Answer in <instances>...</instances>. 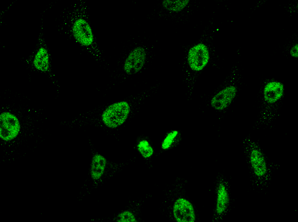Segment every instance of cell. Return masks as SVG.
<instances>
[{
	"instance_id": "1",
	"label": "cell",
	"mask_w": 298,
	"mask_h": 222,
	"mask_svg": "<svg viewBox=\"0 0 298 222\" xmlns=\"http://www.w3.org/2000/svg\"><path fill=\"white\" fill-rule=\"evenodd\" d=\"M67 23L74 40L90 53H99V48L89 24L86 7L81 2L75 4L70 11Z\"/></svg>"
},
{
	"instance_id": "2",
	"label": "cell",
	"mask_w": 298,
	"mask_h": 222,
	"mask_svg": "<svg viewBox=\"0 0 298 222\" xmlns=\"http://www.w3.org/2000/svg\"><path fill=\"white\" fill-rule=\"evenodd\" d=\"M248 160L252 177L260 186L266 185L270 178V172L264 154L254 143H250Z\"/></svg>"
},
{
	"instance_id": "3",
	"label": "cell",
	"mask_w": 298,
	"mask_h": 222,
	"mask_svg": "<svg viewBox=\"0 0 298 222\" xmlns=\"http://www.w3.org/2000/svg\"><path fill=\"white\" fill-rule=\"evenodd\" d=\"M230 196L227 181L224 177L218 179L216 187V202L213 215L214 222H220L228 212Z\"/></svg>"
},
{
	"instance_id": "4",
	"label": "cell",
	"mask_w": 298,
	"mask_h": 222,
	"mask_svg": "<svg viewBox=\"0 0 298 222\" xmlns=\"http://www.w3.org/2000/svg\"><path fill=\"white\" fill-rule=\"evenodd\" d=\"M130 112L129 104L125 101L114 103L108 106L102 114L104 124L110 128H115L123 124Z\"/></svg>"
},
{
	"instance_id": "5",
	"label": "cell",
	"mask_w": 298,
	"mask_h": 222,
	"mask_svg": "<svg viewBox=\"0 0 298 222\" xmlns=\"http://www.w3.org/2000/svg\"><path fill=\"white\" fill-rule=\"evenodd\" d=\"M209 58L207 47L203 43H199L189 49L187 55V62L192 70L199 72L202 70L207 65Z\"/></svg>"
},
{
	"instance_id": "6",
	"label": "cell",
	"mask_w": 298,
	"mask_h": 222,
	"mask_svg": "<svg viewBox=\"0 0 298 222\" xmlns=\"http://www.w3.org/2000/svg\"><path fill=\"white\" fill-rule=\"evenodd\" d=\"M20 124L17 117L9 112L0 115V137L5 141H9L17 137L20 131Z\"/></svg>"
},
{
	"instance_id": "7",
	"label": "cell",
	"mask_w": 298,
	"mask_h": 222,
	"mask_svg": "<svg viewBox=\"0 0 298 222\" xmlns=\"http://www.w3.org/2000/svg\"><path fill=\"white\" fill-rule=\"evenodd\" d=\"M147 52L143 46H137L132 49L126 58L124 64V71L128 75L140 72L146 60Z\"/></svg>"
},
{
	"instance_id": "8",
	"label": "cell",
	"mask_w": 298,
	"mask_h": 222,
	"mask_svg": "<svg viewBox=\"0 0 298 222\" xmlns=\"http://www.w3.org/2000/svg\"><path fill=\"white\" fill-rule=\"evenodd\" d=\"M173 215L178 222H194L196 216L192 204L184 198H179L173 205Z\"/></svg>"
},
{
	"instance_id": "9",
	"label": "cell",
	"mask_w": 298,
	"mask_h": 222,
	"mask_svg": "<svg viewBox=\"0 0 298 222\" xmlns=\"http://www.w3.org/2000/svg\"><path fill=\"white\" fill-rule=\"evenodd\" d=\"M36 48L33 65L37 70L46 72L50 68L49 54L42 33L40 34Z\"/></svg>"
},
{
	"instance_id": "10",
	"label": "cell",
	"mask_w": 298,
	"mask_h": 222,
	"mask_svg": "<svg viewBox=\"0 0 298 222\" xmlns=\"http://www.w3.org/2000/svg\"><path fill=\"white\" fill-rule=\"evenodd\" d=\"M237 89L234 86H227L219 91L212 99V107L217 110H223L231 103L236 94Z\"/></svg>"
},
{
	"instance_id": "11",
	"label": "cell",
	"mask_w": 298,
	"mask_h": 222,
	"mask_svg": "<svg viewBox=\"0 0 298 222\" xmlns=\"http://www.w3.org/2000/svg\"><path fill=\"white\" fill-rule=\"evenodd\" d=\"M284 92V86L278 81H271L266 84L264 89L265 100L269 103H274L280 99Z\"/></svg>"
},
{
	"instance_id": "12",
	"label": "cell",
	"mask_w": 298,
	"mask_h": 222,
	"mask_svg": "<svg viewBox=\"0 0 298 222\" xmlns=\"http://www.w3.org/2000/svg\"><path fill=\"white\" fill-rule=\"evenodd\" d=\"M106 164V159L101 155L96 154L92 158L91 175L94 180L99 179L104 173Z\"/></svg>"
},
{
	"instance_id": "13",
	"label": "cell",
	"mask_w": 298,
	"mask_h": 222,
	"mask_svg": "<svg viewBox=\"0 0 298 222\" xmlns=\"http://www.w3.org/2000/svg\"><path fill=\"white\" fill-rule=\"evenodd\" d=\"M189 2L188 0H163L161 2L162 7L168 11L179 12L184 9Z\"/></svg>"
},
{
	"instance_id": "14",
	"label": "cell",
	"mask_w": 298,
	"mask_h": 222,
	"mask_svg": "<svg viewBox=\"0 0 298 222\" xmlns=\"http://www.w3.org/2000/svg\"><path fill=\"white\" fill-rule=\"evenodd\" d=\"M138 149L141 154L145 158L150 156L153 153V149L146 141H142L138 145Z\"/></svg>"
},
{
	"instance_id": "15",
	"label": "cell",
	"mask_w": 298,
	"mask_h": 222,
	"mask_svg": "<svg viewBox=\"0 0 298 222\" xmlns=\"http://www.w3.org/2000/svg\"><path fill=\"white\" fill-rule=\"evenodd\" d=\"M179 136V133L176 131H172L169 133L162 144V148L166 149L169 148L174 143L175 139Z\"/></svg>"
},
{
	"instance_id": "16",
	"label": "cell",
	"mask_w": 298,
	"mask_h": 222,
	"mask_svg": "<svg viewBox=\"0 0 298 222\" xmlns=\"http://www.w3.org/2000/svg\"><path fill=\"white\" fill-rule=\"evenodd\" d=\"M119 222H136L137 221L134 215L130 212L126 211L120 214L117 219Z\"/></svg>"
},
{
	"instance_id": "17",
	"label": "cell",
	"mask_w": 298,
	"mask_h": 222,
	"mask_svg": "<svg viewBox=\"0 0 298 222\" xmlns=\"http://www.w3.org/2000/svg\"><path fill=\"white\" fill-rule=\"evenodd\" d=\"M298 45L294 46L291 49L290 54L292 57L297 58L298 57Z\"/></svg>"
}]
</instances>
